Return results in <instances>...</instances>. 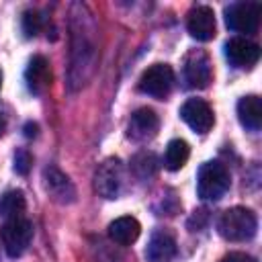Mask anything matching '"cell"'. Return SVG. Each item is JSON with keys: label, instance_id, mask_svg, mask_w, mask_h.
<instances>
[{"label": "cell", "instance_id": "6da1fadb", "mask_svg": "<svg viewBox=\"0 0 262 262\" xmlns=\"http://www.w3.org/2000/svg\"><path fill=\"white\" fill-rule=\"evenodd\" d=\"M256 227V215L246 207H231L223 211L217 221V229L227 242H248L254 237Z\"/></svg>", "mask_w": 262, "mask_h": 262}, {"label": "cell", "instance_id": "7a4b0ae2", "mask_svg": "<svg viewBox=\"0 0 262 262\" xmlns=\"http://www.w3.org/2000/svg\"><path fill=\"white\" fill-rule=\"evenodd\" d=\"M231 178L221 162H205L196 176V192L205 201H219L229 190Z\"/></svg>", "mask_w": 262, "mask_h": 262}, {"label": "cell", "instance_id": "3957f363", "mask_svg": "<svg viewBox=\"0 0 262 262\" xmlns=\"http://www.w3.org/2000/svg\"><path fill=\"white\" fill-rule=\"evenodd\" d=\"M0 237H2V246H4L6 254L10 258H16L31 244V239H33V225L25 217L8 219L0 227Z\"/></svg>", "mask_w": 262, "mask_h": 262}, {"label": "cell", "instance_id": "277c9868", "mask_svg": "<svg viewBox=\"0 0 262 262\" xmlns=\"http://www.w3.org/2000/svg\"><path fill=\"white\" fill-rule=\"evenodd\" d=\"M262 6L258 2H233L225 8V25L237 33H256Z\"/></svg>", "mask_w": 262, "mask_h": 262}, {"label": "cell", "instance_id": "5b68a950", "mask_svg": "<svg viewBox=\"0 0 262 262\" xmlns=\"http://www.w3.org/2000/svg\"><path fill=\"white\" fill-rule=\"evenodd\" d=\"M174 84V72L168 63L149 66L139 78V90L154 98H166Z\"/></svg>", "mask_w": 262, "mask_h": 262}, {"label": "cell", "instance_id": "8992f818", "mask_svg": "<svg viewBox=\"0 0 262 262\" xmlns=\"http://www.w3.org/2000/svg\"><path fill=\"white\" fill-rule=\"evenodd\" d=\"M123 184V164L119 158H108L104 160L94 176V186L96 192L104 199H115L121 190Z\"/></svg>", "mask_w": 262, "mask_h": 262}, {"label": "cell", "instance_id": "52a82bcc", "mask_svg": "<svg viewBox=\"0 0 262 262\" xmlns=\"http://www.w3.org/2000/svg\"><path fill=\"white\" fill-rule=\"evenodd\" d=\"M213 78L209 55L201 49H192L184 59V80L190 88H205Z\"/></svg>", "mask_w": 262, "mask_h": 262}, {"label": "cell", "instance_id": "ba28073f", "mask_svg": "<svg viewBox=\"0 0 262 262\" xmlns=\"http://www.w3.org/2000/svg\"><path fill=\"white\" fill-rule=\"evenodd\" d=\"M180 117L196 133H207L215 123L211 106L201 98H188L180 108Z\"/></svg>", "mask_w": 262, "mask_h": 262}, {"label": "cell", "instance_id": "9c48e42d", "mask_svg": "<svg viewBox=\"0 0 262 262\" xmlns=\"http://www.w3.org/2000/svg\"><path fill=\"white\" fill-rule=\"evenodd\" d=\"M186 29L196 41H211L215 37V29H217L213 8H209V6L190 8L188 18H186Z\"/></svg>", "mask_w": 262, "mask_h": 262}, {"label": "cell", "instance_id": "30bf717a", "mask_svg": "<svg viewBox=\"0 0 262 262\" xmlns=\"http://www.w3.org/2000/svg\"><path fill=\"white\" fill-rule=\"evenodd\" d=\"M225 57L235 68H252L260 59V47L246 37H231L225 43Z\"/></svg>", "mask_w": 262, "mask_h": 262}, {"label": "cell", "instance_id": "8fae6325", "mask_svg": "<svg viewBox=\"0 0 262 262\" xmlns=\"http://www.w3.org/2000/svg\"><path fill=\"white\" fill-rule=\"evenodd\" d=\"M43 180H45V188L49 192V196L57 203H72L76 199V188L70 182V178L57 170L55 166H49L43 170Z\"/></svg>", "mask_w": 262, "mask_h": 262}, {"label": "cell", "instance_id": "7c38bea8", "mask_svg": "<svg viewBox=\"0 0 262 262\" xmlns=\"http://www.w3.org/2000/svg\"><path fill=\"white\" fill-rule=\"evenodd\" d=\"M25 80H27V86H29V90L33 94H41L51 84L49 61L43 55H33L29 59L27 70H25Z\"/></svg>", "mask_w": 262, "mask_h": 262}, {"label": "cell", "instance_id": "4fadbf2b", "mask_svg": "<svg viewBox=\"0 0 262 262\" xmlns=\"http://www.w3.org/2000/svg\"><path fill=\"white\" fill-rule=\"evenodd\" d=\"M145 256H147L149 262H172L174 256H176V242H174V237L168 231H164V229L154 231L151 237H149Z\"/></svg>", "mask_w": 262, "mask_h": 262}, {"label": "cell", "instance_id": "5bb4252c", "mask_svg": "<svg viewBox=\"0 0 262 262\" xmlns=\"http://www.w3.org/2000/svg\"><path fill=\"white\" fill-rule=\"evenodd\" d=\"M158 115L147 108V106H141L137 108L133 115H131V121H129V135L133 139H149L156 135L158 131Z\"/></svg>", "mask_w": 262, "mask_h": 262}, {"label": "cell", "instance_id": "9a60e30c", "mask_svg": "<svg viewBox=\"0 0 262 262\" xmlns=\"http://www.w3.org/2000/svg\"><path fill=\"white\" fill-rule=\"evenodd\" d=\"M141 233V225L135 217H119L108 225V235L113 242H117L119 246H131Z\"/></svg>", "mask_w": 262, "mask_h": 262}, {"label": "cell", "instance_id": "2e32d148", "mask_svg": "<svg viewBox=\"0 0 262 262\" xmlns=\"http://www.w3.org/2000/svg\"><path fill=\"white\" fill-rule=\"evenodd\" d=\"M237 119L239 123L250 129V131H258L262 125V102L256 94H248L244 98H239L237 102Z\"/></svg>", "mask_w": 262, "mask_h": 262}, {"label": "cell", "instance_id": "e0dca14e", "mask_svg": "<svg viewBox=\"0 0 262 262\" xmlns=\"http://www.w3.org/2000/svg\"><path fill=\"white\" fill-rule=\"evenodd\" d=\"M188 156H190V147L184 139H172L168 145H166V154H164V166L172 172L180 170L186 162H188Z\"/></svg>", "mask_w": 262, "mask_h": 262}, {"label": "cell", "instance_id": "ac0fdd59", "mask_svg": "<svg viewBox=\"0 0 262 262\" xmlns=\"http://www.w3.org/2000/svg\"><path fill=\"white\" fill-rule=\"evenodd\" d=\"M25 194L20 190H6L0 196V215L4 217V221L18 219L25 213Z\"/></svg>", "mask_w": 262, "mask_h": 262}, {"label": "cell", "instance_id": "d6986e66", "mask_svg": "<svg viewBox=\"0 0 262 262\" xmlns=\"http://www.w3.org/2000/svg\"><path fill=\"white\" fill-rule=\"evenodd\" d=\"M43 16H41V12H37V10H27L25 14H23V20H20V27H23V33L27 35V37H35V35H39V31L43 29Z\"/></svg>", "mask_w": 262, "mask_h": 262}, {"label": "cell", "instance_id": "ffe728a7", "mask_svg": "<svg viewBox=\"0 0 262 262\" xmlns=\"http://www.w3.org/2000/svg\"><path fill=\"white\" fill-rule=\"evenodd\" d=\"M133 168L143 178L149 176V174H154V170H156V158H154V154H139L133 160Z\"/></svg>", "mask_w": 262, "mask_h": 262}, {"label": "cell", "instance_id": "44dd1931", "mask_svg": "<svg viewBox=\"0 0 262 262\" xmlns=\"http://www.w3.org/2000/svg\"><path fill=\"white\" fill-rule=\"evenodd\" d=\"M31 164H33V158L27 149H16L14 154V170L18 174H27L31 170Z\"/></svg>", "mask_w": 262, "mask_h": 262}, {"label": "cell", "instance_id": "7402d4cb", "mask_svg": "<svg viewBox=\"0 0 262 262\" xmlns=\"http://www.w3.org/2000/svg\"><path fill=\"white\" fill-rule=\"evenodd\" d=\"M219 262H256V258H252L248 254H242V252H231V254L223 256Z\"/></svg>", "mask_w": 262, "mask_h": 262}, {"label": "cell", "instance_id": "603a6c76", "mask_svg": "<svg viewBox=\"0 0 262 262\" xmlns=\"http://www.w3.org/2000/svg\"><path fill=\"white\" fill-rule=\"evenodd\" d=\"M25 135L27 137H35L37 135V125L35 123H27L25 125Z\"/></svg>", "mask_w": 262, "mask_h": 262}, {"label": "cell", "instance_id": "cb8c5ba5", "mask_svg": "<svg viewBox=\"0 0 262 262\" xmlns=\"http://www.w3.org/2000/svg\"><path fill=\"white\" fill-rule=\"evenodd\" d=\"M4 127H6V123H4V119H0V135L4 133Z\"/></svg>", "mask_w": 262, "mask_h": 262}, {"label": "cell", "instance_id": "d4e9b609", "mask_svg": "<svg viewBox=\"0 0 262 262\" xmlns=\"http://www.w3.org/2000/svg\"><path fill=\"white\" fill-rule=\"evenodd\" d=\"M0 86H2V72H0Z\"/></svg>", "mask_w": 262, "mask_h": 262}]
</instances>
